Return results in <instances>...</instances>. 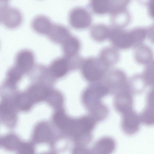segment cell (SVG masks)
Wrapping results in <instances>:
<instances>
[{
	"instance_id": "1",
	"label": "cell",
	"mask_w": 154,
	"mask_h": 154,
	"mask_svg": "<svg viewBox=\"0 0 154 154\" xmlns=\"http://www.w3.org/2000/svg\"><path fill=\"white\" fill-rule=\"evenodd\" d=\"M80 69L84 78L88 82L94 83L104 78L109 68L98 57H91L84 59Z\"/></svg>"
},
{
	"instance_id": "9",
	"label": "cell",
	"mask_w": 154,
	"mask_h": 154,
	"mask_svg": "<svg viewBox=\"0 0 154 154\" xmlns=\"http://www.w3.org/2000/svg\"><path fill=\"white\" fill-rule=\"evenodd\" d=\"M114 105L116 111L121 115L133 109V94L128 85L115 93Z\"/></svg>"
},
{
	"instance_id": "14",
	"label": "cell",
	"mask_w": 154,
	"mask_h": 154,
	"mask_svg": "<svg viewBox=\"0 0 154 154\" xmlns=\"http://www.w3.org/2000/svg\"><path fill=\"white\" fill-rule=\"evenodd\" d=\"M133 56L137 63L146 65L153 59V52L149 46L143 43L134 47Z\"/></svg>"
},
{
	"instance_id": "26",
	"label": "cell",
	"mask_w": 154,
	"mask_h": 154,
	"mask_svg": "<svg viewBox=\"0 0 154 154\" xmlns=\"http://www.w3.org/2000/svg\"><path fill=\"white\" fill-rule=\"evenodd\" d=\"M14 101L17 109L24 112L30 110L34 104L26 92L17 95L14 98Z\"/></svg>"
},
{
	"instance_id": "27",
	"label": "cell",
	"mask_w": 154,
	"mask_h": 154,
	"mask_svg": "<svg viewBox=\"0 0 154 154\" xmlns=\"http://www.w3.org/2000/svg\"><path fill=\"white\" fill-rule=\"evenodd\" d=\"M46 100L48 104L56 110L63 108L64 98L62 94L59 91H50Z\"/></svg>"
},
{
	"instance_id": "6",
	"label": "cell",
	"mask_w": 154,
	"mask_h": 154,
	"mask_svg": "<svg viewBox=\"0 0 154 154\" xmlns=\"http://www.w3.org/2000/svg\"><path fill=\"white\" fill-rule=\"evenodd\" d=\"M4 97L0 107L1 118L3 123L8 128H13L17 121V108L14 98Z\"/></svg>"
},
{
	"instance_id": "13",
	"label": "cell",
	"mask_w": 154,
	"mask_h": 154,
	"mask_svg": "<svg viewBox=\"0 0 154 154\" xmlns=\"http://www.w3.org/2000/svg\"><path fill=\"white\" fill-rule=\"evenodd\" d=\"M144 107L139 114L141 122L147 126L154 125V87L147 92Z\"/></svg>"
},
{
	"instance_id": "28",
	"label": "cell",
	"mask_w": 154,
	"mask_h": 154,
	"mask_svg": "<svg viewBox=\"0 0 154 154\" xmlns=\"http://www.w3.org/2000/svg\"><path fill=\"white\" fill-rule=\"evenodd\" d=\"M133 40L134 47L143 43L147 37V28L143 27H136L130 30Z\"/></svg>"
},
{
	"instance_id": "11",
	"label": "cell",
	"mask_w": 154,
	"mask_h": 154,
	"mask_svg": "<svg viewBox=\"0 0 154 154\" xmlns=\"http://www.w3.org/2000/svg\"><path fill=\"white\" fill-rule=\"evenodd\" d=\"M121 116V126L123 131L129 135L137 133L141 122L139 114L133 109Z\"/></svg>"
},
{
	"instance_id": "25",
	"label": "cell",
	"mask_w": 154,
	"mask_h": 154,
	"mask_svg": "<svg viewBox=\"0 0 154 154\" xmlns=\"http://www.w3.org/2000/svg\"><path fill=\"white\" fill-rule=\"evenodd\" d=\"M89 5L91 10L94 14L100 15H105L110 13L111 0H91Z\"/></svg>"
},
{
	"instance_id": "10",
	"label": "cell",
	"mask_w": 154,
	"mask_h": 154,
	"mask_svg": "<svg viewBox=\"0 0 154 154\" xmlns=\"http://www.w3.org/2000/svg\"><path fill=\"white\" fill-rule=\"evenodd\" d=\"M104 79L110 92L115 93L125 86L128 81L125 72L119 69L109 70Z\"/></svg>"
},
{
	"instance_id": "3",
	"label": "cell",
	"mask_w": 154,
	"mask_h": 154,
	"mask_svg": "<svg viewBox=\"0 0 154 154\" xmlns=\"http://www.w3.org/2000/svg\"><path fill=\"white\" fill-rule=\"evenodd\" d=\"M110 91L104 84L94 83L86 88L82 95L83 104L87 110L101 103V100Z\"/></svg>"
},
{
	"instance_id": "21",
	"label": "cell",
	"mask_w": 154,
	"mask_h": 154,
	"mask_svg": "<svg viewBox=\"0 0 154 154\" xmlns=\"http://www.w3.org/2000/svg\"><path fill=\"white\" fill-rule=\"evenodd\" d=\"M22 142L19 137L13 133H8L3 135L0 140L1 147L9 151H16Z\"/></svg>"
},
{
	"instance_id": "7",
	"label": "cell",
	"mask_w": 154,
	"mask_h": 154,
	"mask_svg": "<svg viewBox=\"0 0 154 154\" xmlns=\"http://www.w3.org/2000/svg\"><path fill=\"white\" fill-rule=\"evenodd\" d=\"M0 20L6 26L14 28L21 23L22 16L17 8L9 6L8 1L2 0L0 2Z\"/></svg>"
},
{
	"instance_id": "12",
	"label": "cell",
	"mask_w": 154,
	"mask_h": 154,
	"mask_svg": "<svg viewBox=\"0 0 154 154\" xmlns=\"http://www.w3.org/2000/svg\"><path fill=\"white\" fill-rule=\"evenodd\" d=\"M35 58L33 53L27 49L19 51L15 58L14 66L23 74L32 71L34 66Z\"/></svg>"
},
{
	"instance_id": "20",
	"label": "cell",
	"mask_w": 154,
	"mask_h": 154,
	"mask_svg": "<svg viewBox=\"0 0 154 154\" xmlns=\"http://www.w3.org/2000/svg\"><path fill=\"white\" fill-rule=\"evenodd\" d=\"M111 28L103 23H97L91 26L90 34L94 41L102 42L108 39Z\"/></svg>"
},
{
	"instance_id": "4",
	"label": "cell",
	"mask_w": 154,
	"mask_h": 154,
	"mask_svg": "<svg viewBox=\"0 0 154 154\" xmlns=\"http://www.w3.org/2000/svg\"><path fill=\"white\" fill-rule=\"evenodd\" d=\"M53 126L46 121L38 123L34 127L32 132L33 142L39 144H52L57 137Z\"/></svg>"
},
{
	"instance_id": "30",
	"label": "cell",
	"mask_w": 154,
	"mask_h": 154,
	"mask_svg": "<svg viewBox=\"0 0 154 154\" xmlns=\"http://www.w3.org/2000/svg\"><path fill=\"white\" fill-rule=\"evenodd\" d=\"M16 152V154H35L34 146L32 143L23 142Z\"/></svg>"
},
{
	"instance_id": "17",
	"label": "cell",
	"mask_w": 154,
	"mask_h": 154,
	"mask_svg": "<svg viewBox=\"0 0 154 154\" xmlns=\"http://www.w3.org/2000/svg\"><path fill=\"white\" fill-rule=\"evenodd\" d=\"M109 14L112 27L124 29L130 22L131 15L127 8L115 10Z\"/></svg>"
},
{
	"instance_id": "22",
	"label": "cell",
	"mask_w": 154,
	"mask_h": 154,
	"mask_svg": "<svg viewBox=\"0 0 154 154\" xmlns=\"http://www.w3.org/2000/svg\"><path fill=\"white\" fill-rule=\"evenodd\" d=\"M115 147L114 140L109 137H105L99 140L94 146L92 154H111Z\"/></svg>"
},
{
	"instance_id": "23",
	"label": "cell",
	"mask_w": 154,
	"mask_h": 154,
	"mask_svg": "<svg viewBox=\"0 0 154 154\" xmlns=\"http://www.w3.org/2000/svg\"><path fill=\"white\" fill-rule=\"evenodd\" d=\"M53 23L47 17L39 15L35 17L32 22V28L36 32L47 35Z\"/></svg>"
},
{
	"instance_id": "16",
	"label": "cell",
	"mask_w": 154,
	"mask_h": 154,
	"mask_svg": "<svg viewBox=\"0 0 154 154\" xmlns=\"http://www.w3.org/2000/svg\"><path fill=\"white\" fill-rule=\"evenodd\" d=\"M61 45L64 56L67 57H72L79 55L81 46L79 39L71 34Z\"/></svg>"
},
{
	"instance_id": "33",
	"label": "cell",
	"mask_w": 154,
	"mask_h": 154,
	"mask_svg": "<svg viewBox=\"0 0 154 154\" xmlns=\"http://www.w3.org/2000/svg\"><path fill=\"white\" fill-rule=\"evenodd\" d=\"M147 37L154 43V22L147 28Z\"/></svg>"
},
{
	"instance_id": "32",
	"label": "cell",
	"mask_w": 154,
	"mask_h": 154,
	"mask_svg": "<svg viewBox=\"0 0 154 154\" xmlns=\"http://www.w3.org/2000/svg\"><path fill=\"white\" fill-rule=\"evenodd\" d=\"M72 154H91L87 149L82 146L75 148L72 151Z\"/></svg>"
},
{
	"instance_id": "19",
	"label": "cell",
	"mask_w": 154,
	"mask_h": 154,
	"mask_svg": "<svg viewBox=\"0 0 154 154\" xmlns=\"http://www.w3.org/2000/svg\"><path fill=\"white\" fill-rule=\"evenodd\" d=\"M50 90L45 85L36 84L31 85L26 92L34 103L46 100Z\"/></svg>"
},
{
	"instance_id": "8",
	"label": "cell",
	"mask_w": 154,
	"mask_h": 154,
	"mask_svg": "<svg viewBox=\"0 0 154 154\" xmlns=\"http://www.w3.org/2000/svg\"><path fill=\"white\" fill-rule=\"evenodd\" d=\"M112 46L119 50H126L134 47V44L129 30L123 28H111L108 38Z\"/></svg>"
},
{
	"instance_id": "2",
	"label": "cell",
	"mask_w": 154,
	"mask_h": 154,
	"mask_svg": "<svg viewBox=\"0 0 154 154\" xmlns=\"http://www.w3.org/2000/svg\"><path fill=\"white\" fill-rule=\"evenodd\" d=\"M81 63V59L78 56L67 57L63 56L53 60L48 69L54 78H60L70 71L80 68Z\"/></svg>"
},
{
	"instance_id": "24",
	"label": "cell",
	"mask_w": 154,
	"mask_h": 154,
	"mask_svg": "<svg viewBox=\"0 0 154 154\" xmlns=\"http://www.w3.org/2000/svg\"><path fill=\"white\" fill-rule=\"evenodd\" d=\"M127 83L133 95L141 93L147 86L142 74L134 75L128 80Z\"/></svg>"
},
{
	"instance_id": "29",
	"label": "cell",
	"mask_w": 154,
	"mask_h": 154,
	"mask_svg": "<svg viewBox=\"0 0 154 154\" xmlns=\"http://www.w3.org/2000/svg\"><path fill=\"white\" fill-rule=\"evenodd\" d=\"M147 86L154 87V59L145 65L142 73Z\"/></svg>"
},
{
	"instance_id": "5",
	"label": "cell",
	"mask_w": 154,
	"mask_h": 154,
	"mask_svg": "<svg viewBox=\"0 0 154 154\" xmlns=\"http://www.w3.org/2000/svg\"><path fill=\"white\" fill-rule=\"evenodd\" d=\"M68 20L72 28L77 30H83L91 26L92 18L91 14L87 9L77 7L70 11Z\"/></svg>"
},
{
	"instance_id": "31",
	"label": "cell",
	"mask_w": 154,
	"mask_h": 154,
	"mask_svg": "<svg viewBox=\"0 0 154 154\" xmlns=\"http://www.w3.org/2000/svg\"><path fill=\"white\" fill-rule=\"evenodd\" d=\"M147 7L149 14L154 19V0L149 1L147 3Z\"/></svg>"
},
{
	"instance_id": "18",
	"label": "cell",
	"mask_w": 154,
	"mask_h": 154,
	"mask_svg": "<svg viewBox=\"0 0 154 154\" xmlns=\"http://www.w3.org/2000/svg\"><path fill=\"white\" fill-rule=\"evenodd\" d=\"M71 35L66 26L61 24H53L47 35L52 41L61 44Z\"/></svg>"
},
{
	"instance_id": "34",
	"label": "cell",
	"mask_w": 154,
	"mask_h": 154,
	"mask_svg": "<svg viewBox=\"0 0 154 154\" xmlns=\"http://www.w3.org/2000/svg\"><path fill=\"white\" fill-rule=\"evenodd\" d=\"M41 154H56L54 152H45Z\"/></svg>"
},
{
	"instance_id": "15",
	"label": "cell",
	"mask_w": 154,
	"mask_h": 154,
	"mask_svg": "<svg viewBox=\"0 0 154 154\" xmlns=\"http://www.w3.org/2000/svg\"><path fill=\"white\" fill-rule=\"evenodd\" d=\"M98 57L105 65L109 68L118 62L120 54L117 49L112 46H107L101 49Z\"/></svg>"
}]
</instances>
